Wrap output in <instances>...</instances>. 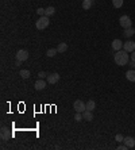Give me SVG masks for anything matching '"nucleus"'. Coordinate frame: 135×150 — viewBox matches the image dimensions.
Masks as SVG:
<instances>
[{
    "label": "nucleus",
    "mask_w": 135,
    "mask_h": 150,
    "mask_svg": "<svg viewBox=\"0 0 135 150\" xmlns=\"http://www.w3.org/2000/svg\"><path fill=\"white\" fill-rule=\"evenodd\" d=\"M114 60H115V64L119 65V66H124L128 64L130 61V54L127 53L126 50H119V51H115V55H114Z\"/></svg>",
    "instance_id": "1"
},
{
    "label": "nucleus",
    "mask_w": 135,
    "mask_h": 150,
    "mask_svg": "<svg viewBox=\"0 0 135 150\" xmlns=\"http://www.w3.org/2000/svg\"><path fill=\"white\" fill-rule=\"evenodd\" d=\"M49 25H50V18L46 16V15H43V16H39V19L35 22V27H37L38 30H45Z\"/></svg>",
    "instance_id": "2"
},
{
    "label": "nucleus",
    "mask_w": 135,
    "mask_h": 150,
    "mask_svg": "<svg viewBox=\"0 0 135 150\" xmlns=\"http://www.w3.org/2000/svg\"><path fill=\"white\" fill-rule=\"evenodd\" d=\"M119 25L122 26L123 29H130V27H132V21L128 15H122L119 18Z\"/></svg>",
    "instance_id": "3"
},
{
    "label": "nucleus",
    "mask_w": 135,
    "mask_h": 150,
    "mask_svg": "<svg viewBox=\"0 0 135 150\" xmlns=\"http://www.w3.org/2000/svg\"><path fill=\"white\" fill-rule=\"evenodd\" d=\"M73 108L76 112H84L86 110V104L82 101V100H76L73 103Z\"/></svg>",
    "instance_id": "4"
},
{
    "label": "nucleus",
    "mask_w": 135,
    "mask_h": 150,
    "mask_svg": "<svg viewBox=\"0 0 135 150\" xmlns=\"http://www.w3.org/2000/svg\"><path fill=\"white\" fill-rule=\"evenodd\" d=\"M60 77H61V76L58 75L57 72H53V73H49V75H47L46 81H47V84H57L58 81H60Z\"/></svg>",
    "instance_id": "5"
},
{
    "label": "nucleus",
    "mask_w": 135,
    "mask_h": 150,
    "mask_svg": "<svg viewBox=\"0 0 135 150\" xmlns=\"http://www.w3.org/2000/svg\"><path fill=\"white\" fill-rule=\"evenodd\" d=\"M16 60H19V61H26V60H29V51L26 49H19L16 51Z\"/></svg>",
    "instance_id": "6"
},
{
    "label": "nucleus",
    "mask_w": 135,
    "mask_h": 150,
    "mask_svg": "<svg viewBox=\"0 0 135 150\" xmlns=\"http://www.w3.org/2000/svg\"><path fill=\"white\" fill-rule=\"evenodd\" d=\"M123 50H126L127 53H132L135 50V42L134 41H127L123 43Z\"/></svg>",
    "instance_id": "7"
},
{
    "label": "nucleus",
    "mask_w": 135,
    "mask_h": 150,
    "mask_svg": "<svg viewBox=\"0 0 135 150\" xmlns=\"http://www.w3.org/2000/svg\"><path fill=\"white\" fill-rule=\"evenodd\" d=\"M46 85H47V81H45L43 79H38L34 84V88L37 89V91H42V89H45Z\"/></svg>",
    "instance_id": "8"
},
{
    "label": "nucleus",
    "mask_w": 135,
    "mask_h": 150,
    "mask_svg": "<svg viewBox=\"0 0 135 150\" xmlns=\"http://www.w3.org/2000/svg\"><path fill=\"white\" fill-rule=\"evenodd\" d=\"M111 47H112L114 51H119V50L123 49V42L120 39H114L112 43H111Z\"/></svg>",
    "instance_id": "9"
},
{
    "label": "nucleus",
    "mask_w": 135,
    "mask_h": 150,
    "mask_svg": "<svg viewBox=\"0 0 135 150\" xmlns=\"http://www.w3.org/2000/svg\"><path fill=\"white\" fill-rule=\"evenodd\" d=\"M123 143L127 146V149H132V147H135V139L132 137H124Z\"/></svg>",
    "instance_id": "10"
},
{
    "label": "nucleus",
    "mask_w": 135,
    "mask_h": 150,
    "mask_svg": "<svg viewBox=\"0 0 135 150\" xmlns=\"http://www.w3.org/2000/svg\"><path fill=\"white\" fill-rule=\"evenodd\" d=\"M0 135H1V139H3V141H8L10 137H11L10 130L7 129V127H1V130H0Z\"/></svg>",
    "instance_id": "11"
},
{
    "label": "nucleus",
    "mask_w": 135,
    "mask_h": 150,
    "mask_svg": "<svg viewBox=\"0 0 135 150\" xmlns=\"http://www.w3.org/2000/svg\"><path fill=\"white\" fill-rule=\"evenodd\" d=\"M126 79L131 83H135V69H130L126 72Z\"/></svg>",
    "instance_id": "12"
},
{
    "label": "nucleus",
    "mask_w": 135,
    "mask_h": 150,
    "mask_svg": "<svg viewBox=\"0 0 135 150\" xmlns=\"http://www.w3.org/2000/svg\"><path fill=\"white\" fill-rule=\"evenodd\" d=\"M82 116H84V121L90 122L92 119H93V112H92V111H88V110H85V111L82 112Z\"/></svg>",
    "instance_id": "13"
},
{
    "label": "nucleus",
    "mask_w": 135,
    "mask_h": 150,
    "mask_svg": "<svg viewBox=\"0 0 135 150\" xmlns=\"http://www.w3.org/2000/svg\"><path fill=\"white\" fill-rule=\"evenodd\" d=\"M132 35H135V30L132 29V27H130V29H124V31H123V37L131 38Z\"/></svg>",
    "instance_id": "14"
},
{
    "label": "nucleus",
    "mask_w": 135,
    "mask_h": 150,
    "mask_svg": "<svg viewBox=\"0 0 135 150\" xmlns=\"http://www.w3.org/2000/svg\"><path fill=\"white\" fill-rule=\"evenodd\" d=\"M85 104H86V110H88V111H92V112H93L95 108H96V103H95V100H88Z\"/></svg>",
    "instance_id": "15"
},
{
    "label": "nucleus",
    "mask_w": 135,
    "mask_h": 150,
    "mask_svg": "<svg viewBox=\"0 0 135 150\" xmlns=\"http://www.w3.org/2000/svg\"><path fill=\"white\" fill-rule=\"evenodd\" d=\"M57 50H58V53H65L66 50H68V43H65V42H61V43H58Z\"/></svg>",
    "instance_id": "16"
},
{
    "label": "nucleus",
    "mask_w": 135,
    "mask_h": 150,
    "mask_svg": "<svg viewBox=\"0 0 135 150\" xmlns=\"http://www.w3.org/2000/svg\"><path fill=\"white\" fill-rule=\"evenodd\" d=\"M19 76H21L22 79H30V76H31V73H30V71H27V69H22L21 72H19Z\"/></svg>",
    "instance_id": "17"
},
{
    "label": "nucleus",
    "mask_w": 135,
    "mask_h": 150,
    "mask_svg": "<svg viewBox=\"0 0 135 150\" xmlns=\"http://www.w3.org/2000/svg\"><path fill=\"white\" fill-rule=\"evenodd\" d=\"M92 4H93V0H84L82 1V8L85 10H90V7H92Z\"/></svg>",
    "instance_id": "18"
},
{
    "label": "nucleus",
    "mask_w": 135,
    "mask_h": 150,
    "mask_svg": "<svg viewBox=\"0 0 135 150\" xmlns=\"http://www.w3.org/2000/svg\"><path fill=\"white\" fill-rule=\"evenodd\" d=\"M54 14H56V8H54V7H51V5H50V7H47V8H46V12H45V15L46 16H53Z\"/></svg>",
    "instance_id": "19"
},
{
    "label": "nucleus",
    "mask_w": 135,
    "mask_h": 150,
    "mask_svg": "<svg viewBox=\"0 0 135 150\" xmlns=\"http://www.w3.org/2000/svg\"><path fill=\"white\" fill-rule=\"evenodd\" d=\"M57 53H58V50L54 49V47H51V49H49L47 51H46V55H47V57H54Z\"/></svg>",
    "instance_id": "20"
},
{
    "label": "nucleus",
    "mask_w": 135,
    "mask_h": 150,
    "mask_svg": "<svg viewBox=\"0 0 135 150\" xmlns=\"http://www.w3.org/2000/svg\"><path fill=\"white\" fill-rule=\"evenodd\" d=\"M124 3V0H112V5H114L115 8H120Z\"/></svg>",
    "instance_id": "21"
},
{
    "label": "nucleus",
    "mask_w": 135,
    "mask_h": 150,
    "mask_svg": "<svg viewBox=\"0 0 135 150\" xmlns=\"http://www.w3.org/2000/svg\"><path fill=\"white\" fill-rule=\"evenodd\" d=\"M74 121H76V122H81V121H84L82 112H76V115H74Z\"/></svg>",
    "instance_id": "22"
},
{
    "label": "nucleus",
    "mask_w": 135,
    "mask_h": 150,
    "mask_svg": "<svg viewBox=\"0 0 135 150\" xmlns=\"http://www.w3.org/2000/svg\"><path fill=\"white\" fill-rule=\"evenodd\" d=\"M115 141L118 142V143H122V142L124 141V137H123L122 134H116V135H115Z\"/></svg>",
    "instance_id": "23"
},
{
    "label": "nucleus",
    "mask_w": 135,
    "mask_h": 150,
    "mask_svg": "<svg viewBox=\"0 0 135 150\" xmlns=\"http://www.w3.org/2000/svg\"><path fill=\"white\" fill-rule=\"evenodd\" d=\"M45 12H46V8H42V7H41V8L37 10V14L39 15V16H43V15H45Z\"/></svg>",
    "instance_id": "24"
},
{
    "label": "nucleus",
    "mask_w": 135,
    "mask_h": 150,
    "mask_svg": "<svg viewBox=\"0 0 135 150\" xmlns=\"http://www.w3.org/2000/svg\"><path fill=\"white\" fill-rule=\"evenodd\" d=\"M38 77H39V79H46V77H47V73H46V72H39V73H38Z\"/></svg>",
    "instance_id": "25"
},
{
    "label": "nucleus",
    "mask_w": 135,
    "mask_h": 150,
    "mask_svg": "<svg viewBox=\"0 0 135 150\" xmlns=\"http://www.w3.org/2000/svg\"><path fill=\"white\" fill-rule=\"evenodd\" d=\"M128 66H130V69H135V61H128V64H127Z\"/></svg>",
    "instance_id": "26"
},
{
    "label": "nucleus",
    "mask_w": 135,
    "mask_h": 150,
    "mask_svg": "<svg viewBox=\"0 0 135 150\" xmlns=\"http://www.w3.org/2000/svg\"><path fill=\"white\" fill-rule=\"evenodd\" d=\"M118 149H119V150H127V146H126V145H119Z\"/></svg>",
    "instance_id": "27"
},
{
    "label": "nucleus",
    "mask_w": 135,
    "mask_h": 150,
    "mask_svg": "<svg viewBox=\"0 0 135 150\" xmlns=\"http://www.w3.org/2000/svg\"><path fill=\"white\" fill-rule=\"evenodd\" d=\"M130 60H131V61H135V50H134V51H132V53H131Z\"/></svg>",
    "instance_id": "28"
},
{
    "label": "nucleus",
    "mask_w": 135,
    "mask_h": 150,
    "mask_svg": "<svg viewBox=\"0 0 135 150\" xmlns=\"http://www.w3.org/2000/svg\"><path fill=\"white\" fill-rule=\"evenodd\" d=\"M15 65H16V66H21V65H22V61L16 60V61H15Z\"/></svg>",
    "instance_id": "29"
}]
</instances>
